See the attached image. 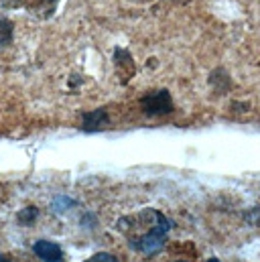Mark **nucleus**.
<instances>
[{
    "instance_id": "obj_1",
    "label": "nucleus",
    "mask_w": 260,
    "mask_h": 262,
    "mask_svg": "<svg viewBox=\"0 0 260 262\" xmlns=\"http://www.w3.org/2000/svg\"><path fill=\"white\" fill-rule=\"evenodd\" d=\"M140 106L146 116H161V114H169L173 110V100L167 90H161V92L144 96L140 100Z\"/></svg>"
},
{
    "instance_id": "obj_2",
    "label": "nucleus",
    "mask_w": 260,
    "mask_h": 262,
    "mask_svg": "<svg viewBox=\"0 0 260 262\" xmlns=\"http://www.w3.org/2000/svg\"><path fill=\"white\" fill-rule=\"evenodd\" d=\"M33 250H35V254H37L41 260H45V262H61V258H63L61 248H59L55 242H49V240H39V242H35Z\"/></svg>"
},
{
    "instance_id": "obj_3",
    "label": "nucleus",
    "mask_w": 260,
    "mask_h": 262,
    "mask_svg": "<svg viewBox=\"0 0 260 262\" xmlns=\"http://www.w3.org/2000/svg\"><path fill=\"white\" fill-rule=\"evenodd\" d=\"M104 122H108V112L106 110H96V112L83 116V128L88 132H94L96 128H100Z\"/></svg>"
},
{
    "instance_id": "obj_4",
    "label": "nucleus",
    "mask_w": 260,
    "mask_h": 262,
    "mask_svg": "<svg viewBox=\"0 0 260 262\" xmlns=\"http://www.w3.org/2000/svg\"><path fill=\"white\" fill-rule=\"evenodd\" d=\"M12 41V23L6 18H0V47L8 45Z\"/></svg>"
},
{
    "instance_id": "obj_5",
    "label": "nucleus",
    "mask_w": 260,
    "mask_h": 262,
    "mask_svg": "<svg viewBox=\"0 0 260 262\" xmlns=\"http://www.w3.org/2000/svg\"><path fill=\"white\" fill-rule=\"evenodd\" d=\"M37 217V209L35 207H27V209H23L20 213H18V222L20 224H29V222H33Z\"/></svg>"
},
{
    "instance_id": "obj_6",
    "label": "nucleus",
    "mask_w": 260,
    "mask_h": 262,
    "mask_svg": "<svg viewBox=\"0 0 260 262\" xmlns=\"http://www.w3.org/2000/svg\"><path fill=\"white\" fill-rule=\"evenodd\" d=\"M85 262H118V258L114 254H108V252H98V254H94Z\"/></svg>"
},
{
    "instance_id": "obj_7",
    "label": "nucleus",
    "mask_w": 260,
    "mask_h": 262,
    "mask_svg": "<svg viewBox=\"0 0 260 262\" xmlns=\"http://www.w3.org/2000/svg\"><path fill=\"white\" fill-rule=\"evenodd\" d=\"M207 262H220V260H218V258H209Z\"/></svg>"
},
{
    "instance_id": "obj_8",
    "label": "nucleus",
    "mask_w": 260,
    "mask_h": 262,
    "mask_svg": "<svg viewBox=\"0 0 260 262\" xmlns=\"http://www.w3.org/2000/svg\"><path fill=\"white\" fill-rule=\"evenodd\" d=\"M0 262H8V260H6V258H4V256H0Z\"/></svg>"
}]
</instances>
